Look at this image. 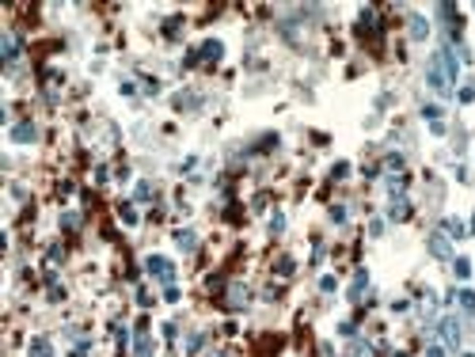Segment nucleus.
Returning a JSON list of instances; mask_svg holds the SVG:
<instances>
[{
  "mask_svg": "<svg viewBox=\"0 0 475 357\" xmlns=\"http://www.w3.org/2000/svg\"><path fill=\"white\" fill-rule=\"evenodd\" d=\"M426 76H430V84L437 87L441 95H449L452 84H456V57H452L449 50H437L430 57V65H426Z\"/></svg>",
  "mask_w": 475,
  "mask_h": 357,
  "instance_id": "obj_1",
  "label": "nucleus"
},
{
  "mask_svg": "<svg viewBox=\"0 0 475 357\" xmlns=\"http://www.w3.org/2000/svg\"><path fill=\"white\" fill-rule=\"evenodd\" d=\"M145 266H148V274H152V278H160V281H171V278H175L171 258H164V255H152Z\"/></svg>",
  "mask_w": 475,
  "mask_h": 357,
  "instance_id": "obj_2",
  "label": "nucleus"
},
{
  "mask_svg": "<svg viewBox=\"0 0 475 357\" xmlns=\"http://www.w3.org/2000/svg\"><path fill=\"white\" fill-rule=\"evenodd\" d=\"M441 338H445L449 349H460V323H456V315H445V319H441Z\"/></svg>",
  "mask_w": 475,
  "mask_h": 357,
  "instance_id": "obj_3",
  "label": "nucleus"
},
{
  "mask_svg": "<svg viewBox=\"0 0 475 357\" xmlns=\"http://www.w3.org/2000/svg\"><path fill=\"white\" fill-rule=\"evenodd\" d=\"M430 251H433V255H437V258H452L449 236H441V232H437V236H430Z\"/></svg>",
  "mask_w": 475,
  "mask_h": 357,
  "instance_id": "obj_4",
  "label": "nucleus"
},
{
  "mask_svg": "<svg viewBox=\"0 0 475 357\" xmlns=\"http://www.w3.org/2000/svg\"><path fill=\"white\" fill-rule=\"evenodd\" d=\"M247 304V289H243V285H232V289H228V308H243Z\"/></svg>",
  "mask_w": 475,
  "mask_h": 357,
  "instance_id": "obj_5",
  "label": "nucleus"
},
{
  "mask_svg": "<svg viewBox=\"0 0 475 357\" xmlns=\"http://www.w3.org/2000/svg\"><path fill=\"white\" fill-rule=\"evenodd\" d=\"M175 243H179L182 251H194V247H198V239H194V232H190V228H182V232H175Z\"/></svg>",
  "mask_w": 475,
  "mask_h": 357,
  "instance_id": "obj_6",
  "label": "nucleus"
},
{
  "mask_svg": "<svg viewBox=\"0 0 475 357\" xmlns=\"http://www.w3.org/2000/svg\"><path fill=\"white\" fill-rule=\"evenodd\" d=\"M365 285H369V278H365V270H357V278H354V285H350V300H361V293H365Z\"/></svg>",
  "mask_w": 475,
  "mask_h": 357,
  "instance_id": "obj_7",
  "label": "nucleus"
},
{
  "mask_svg": "<svg viewBox=\"0 0 475 357\" xmlns=\"http://www.w3.org/2000/svg\"><path fill=\"white\" fill-rule=\"evenodd\" d=\"M148 349H152V346H148V327L141 323L137 327V357H148Z\"/></svg>",
  "mask_w": 475,
  "mask_h": 357,
  "instance_id": "obj_8",
  "label": "nucleus"
},
{
  "mask_svg": "<svg viewBox=\"0 0 475 357\" xmlns=\"http://www.w3.org/2000/svg\"><path fill=\"white\" fill-rule=\"evenodd\" d=\"M19 57V42H16V34H4V61H16Z\"/></svg>",
  "mask_w": 475,
  "mask_h": 357,
  "instance_id": "obj_9",
  "label": "nucleus"
},
{
  "mask_svg": "<svg viewBox=\"0 0 475 357\" xmlns=\"http://www.w3.org/2000/svg\"><path fill=\"white\" fill-rule=\"evenodd\" d=\"M12 137H16V141H35V126H31V122H23V126L12 129Z\"/></svg>",
  "mask_w": 475,
  "mask_h": 357,
  "instance_id": "obj_10",
  "label": "nucleus"
},
{
  "mask_svg": "<svg viewBox=\"0 0 475 357\" xmlns=\"http://www.w3.org/2000/svg\"><path fill=\"white\" fill-rule=\"evenodd\" d=\"M31 357H50V342L35 338V342H31Z\"/></svg>",
  "mask_w": 475,
  "mask_h": 357,
  "instance_id": "obj_11",
  "label": "nucleus"
},
{
  "mask_svg": "<svg viewBox=\"0 0 475 357\" xmlns=\"http://www.w3.org/2000/svg\"><path fill=\"white\" fill-rule=\"evenodd\" d=\"M456 297H460V308L471 315V312H475V293H471V289H464V293H456Z\"/></svg>",
  "mask_w": 475,
  "mask_h": 357,
  "instance_id": "obj_12",
  "label": "nucleus"
},
{
  "mask_svg": "<svg viewBox=\"0 0 475 357\" xmlns=\"http://www.w3.org/2000/svg\"><path fill=\"white\" fill-rule=\"evenodd\" d=\"M202 57H206V61H217V57H221V42H206V46H202Z\"/></svg>",
  "mask_w": 475,
  "mask_h": 357,
  "instance_id": "obj_13",
  "label": "nucleus"
},
{
  "mask_svg": "<svg viewBox=\"0 0 475 357\" xmlns=\"http://www.w3.org/2000/svg\"><path fill=\"white\" fill-rule=\"evenodd\" d=\"M426 31H430L426 19H411V38H426Z\"/></svg>",
  "mask_w": 475,
  "mask_h": 357,
  "instance_id": "obj_14",
  "label": "nucleus"
},
{
  "mask_svg": "<svg viewBox=\"0 0 475 357\" xmlns=\"http://www.w3.org/2000/svg\"><path fill=\"white\" fill-rule=\"evenodd\" d=\"M388 217H392V221H403V217H407V202H396L388 209Z\"/></svg>",
  "mask_w": 475,
  "mask_h": 357,
  "instance_id": "obj_15",
  "label": "nucleus"
},
{
  "mask_svg": "<svg viewBox=\"0 0 475 357\" xmlns=\"http://www.w3.org/2000/svg\"><path fill=\"white\" fill-rule=\"evenodd\" d=\"M445 232H452V239H460V236H464V224L449 217V221H445Z\"/></svg>",
  "mask_w": 475,
  "mask_h": 357,
  "instance_id": "obj_16",
  "label": "nucleus"
},
{
  "mask_svg": "<svg viewBox=\"0 0 475 357\" xmlns=\"http://www.w3.org/2000/svg\"><path fill=\"white\" fill-rule=\"evenodd\" d=\"M452 270H456V278H467V274H471V266H467V258H456V266H452Z\"/></svg>",
  "mask_w": 475,
  "mask_h": 357,
  "instance_id": "obj_17",
  "label": "nucleus"
},
{
  "mask_svg": "<svg viewBox=\"0 0 475 357\" xmlns=\"http://www.w3.org/2000/svg\"><path fill=\"white\" fill-rule=\"evenodd\" d=\"M277 274H281V278H289V274H293V258H281V262H277Z\"/></svg>",
  "mask_w": 475,
  "mask_h": 357,
  "instance_id": "obj_18",
  "label": "nucleus"
},
{
  "mask_svg": "<svg viewBox=\"0 0 475 357\" xmlns=\"http://www.w3.org/2000/svg\"><path fill=\"white\" fill-rule=\"evenodd\" d=\"M122 221H126V224H137V213H133L130 205H122Z\"/></svg>",
  "mask_w": 475,
  "mask_h": 357,
  "instance_id": "obj_19",
  "label": "nucleus"
},
{
  "mask_svg": "<svg viewBox=\"0 0 475 357\" xmlns=\"http://www.w3.org/2000/svg\"><path fill=\"white\" fill-rule=\"evenodd\" d=\"M426 357H445V349H441V346H430V349H426Z\"/></svg>",
  "mask_w": 475,
  "mask_h": 357,
  "instance_id": "obj_20",
  "label": "nucleus"
},
{
  "mask_svg": "<svg viewBox=\"0 0 475 357\" xmlns=\"http://www.w3.org/2000/svg\"><path fill=\"white\" fill-rule=\"evenodd\" d=\"M354 357H369V346H354Z\"/></svg>",
  "mask_w": 475,
  "mask_h": 357,
  "instance_id": "obj_21",
  "label": "nucleus"
}]
</instances>
